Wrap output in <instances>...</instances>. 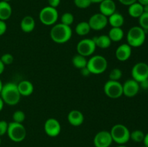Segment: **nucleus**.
I'll use <instances>...</instances> for the list:
<instances>
[{
    "label": "nucleus",
    "instance_id": "nucleus-16",
    "mask_svg": "<svg viewBox=\"0 0 148 147\" xmlns=\"http://www.w3.org/2000/svg\"><path fill=\"white\" fill-rule=\"evenodd\" d=\"M100 13L108 17L116 12V5L114 0H103L99 4Z\"/></svg>",
    "mask_w": 148,
    "mask_h": 147
},
{
    "label": "nucleus",
    "instance_id": "nucleus-7",
    "mask_svg": "<svg viewBox=\"0 0 148 147\" xmlns=\"http://www.w3.org/2000/svg\"><path fill=\"white\" fill-rule=\"evenodd\" d=\"M39 20L40 22L46 26L54 25L59 19V12L56 8L46 6L41 9L39 12Z\"/></svg>",
    "mask_w": 148,
    "mask_h": 147
},
{
    "label": "nucleus",
    "instance_id": "nucleus-26",
    "mask_svg": "<svg viewBox=\"0 0 148 147\" xmlns=\"http://www.w3.org/2000/svg\"><path fill=\"white\" fill-rule=\"evenodd\" d=\"M72 63L73 66L77 69H82L86 67L88 64V59L86 57L81 56L79 54H76L73 56L72 59Z\"/></svg>",
    "mask_w": 148,
    "mask_h": 147
},
{
    "label": "nucleus",
    "instance_id": "nucleus-3",
    "mask_svg": "<svg viewBox=\"0 0 148 147\" xmlns=\"http://www.w3.org/2000/svg\"><path fill=\"white\" fill-rule=\"evenodd\" d=\"M146 32L140 26H134L127 32V44L132 48H138L143 46L145 41Z\"/></svg>",
    "mask_w": 148,
    "mask_h": 147
},
{
    "label": "nucleus",
    "instance_id": "nucleus-6",
    "mask_svg": "<svg viewBox=\"0 0 148 147\" xmlns=\"http://www.w3.org/2000/svg\"><path fill=\"white\" fill-rule=\"evenodd\" d=\"M9 138L13 142L20 143L25 138L27 131L23 123L11 122L8 124L7 132Z\"/></svg>",
    "mask_w": 148,
    "mask_h": 147
},
{
    "label": "nucleus",
    "instance_id": "nucleus-37",
    "mask_svg": "<svg viewBox=\"0 0 148 147\" xmlns=\"http://www.w3.org/2000/svg\"><path fill=\"white\" fill-rule=\"evenodd\" d=\"M118 1H119L121 4H123V5L128 6L129 7L130 5L132 4L133 3L137 1V0H118Z\"/></svg>",
    "mask_w": 148,
    "mask_h": 147
},
{
    "label": "nucleus",
    "instance_id": "nucleus-13",
    "mask_svg": "<svg viewBox=\"0 0 148 147\" xmlns=\"http://www.w3.org/2000/svg\"><path fill=\"white\" fill-rule=\"evenodd\" d=\"M114 142L110 131H101L97 133L93 138L95 147H110Z\"/></svg>",
    "mask_w": 148,
    "mask_h": 147
},
{
    "label": "nucleus",
    "instance_id": "nucleus-11",
    "mask_svg": "<svg viewBox=\"0 0 148 147\" xmlns=\"http://www.w3.org/2000/svg\"><path fill=\"white\" fill-rule=\"evenodd\" d=\"M88 24L91 30H95V31L102 30L108 25V17L100 12L95 13L90 17L88 20Z\"/></svg>",
    "mask_w": 148,
    "mask_h": 147
},
{
    "label": "nucleus",
    "instance_id": "nucleus-45",
    "mask_svg": "<svg viewBox=\"0 0 148 147\" xmlns=\"http://www.w3.org/2000/svg\"><path fill=\"white\" fill-rule=\"evenodd\" d=\"M143 10H144V12H148V4L143 6Z\"/></svg>",
    "mask_w": 148,
    "mask_h": 147
},
{
    "label": "nucleus",
    "instance_id": "nucleus-27",
    "mask_svg": "<svg viewBox=\"0 0 148 147\" xmlns=\"http://www.w3.org/2000/svg\"><path fill=\"white\" fill-rule=\"evenodd\" d=\"M145 135V134L143 133V131H140V130H134L132 132L130 133V139L136 143L143 142Z\"/></svg>",
    "mask_w": 148,
    "mask_h": 147
},
{
    "label": "nucleus",
    "instance_id": "nucleus-28",
    "mask_svg": "<svg viewBox=\"0 0 148 147\" xmlns=\"http://www.w3.org/2000/svg\"><path fill=\"white\" fill-rule=\"evenodd\" d=\"M75 17L71 12H65L61 17V23L65 24V25L70 26L73 24Z\"/></svg>",
    "mask_w": 148,
    "mask_h": 147
},
{
    "label": "nucleus",
    "instance_id": "nucleus-31",
    "mask_svg": "<svg viewBox=\"0 0 148 147\" xmlns=\"http://www.w3.org/2000/svg\"><path fill=\"white\" fill-rule=\"evenodd\" d=\"M138 19L140 27L147 32L148 30V12H143Z\"/></svg>",
    "mask_w": 148,
    "mask_h": 147
},
{
    "label": "nucleus",
    "instance_id": "nucleus-23",
    "mask_svg": "<svg viewBox=\"0 0 148 147\" xmlns=\"http://www.w3.org/2000/svg\"><path fill=\"white\" fill-rule=\"evenodd\" d=\"M143 12H144L143 5L137 1L129 6L128 13L130 17L133 18H139L143 14Z\"/></svg>",
    "mask_w": 148,
    "mask_h": 147
},
{
    "label": "nucleus",
    "instance_id": "nucleus-9",
    "mask_svg": "<svg viewBox=\"0 0 148 147\" xmlns=\"http://www.w3.org/2000/svg\"><path fill=\"white\" fill-rule=\"evenodd\" d=\"M96 48L93 39L85 38L78 42L77 44L76 50L78 54L85 57H88L93 54Z\"/></svg>",
    "mask_w": 148,
    "mask_h": 147
},
{
    "label": "nucleus",
    "instance_id": "nucleus-46",
    "mask_svg": "<svg viewBox=\"0 0 148 147\" xmlns=\"http://www.w3.org/2000/svg\"><path fill=\"white\" fill-rule=\"evenodd\" d=\"M2 86H3V83L2 82H1V79H0V92H1V89H2Z\"/></svg>",
    "mask_w": 148,
    "mask_h": 147
},
{
    "label": "nucleus",
    "instance_id": "nucleus-5",
    "mask_svg": "<svg viewBox=\"0 0 148 147\" xmlns=\"http://www.w3.org/2000/svg\"><path fill=\"white\" fill-rule=\"evenodd\" d=\"M87 68L92 74L98 75L104 73L108 68V61L104 56L95 55L88 60Z\"/></svg>",
    "mask_w": 148,
    "mask_h": 147
},
{
    "label": "nucleus",
    "instance_id": "nucleus-2",
    "mask_svg": "<svg viewBox=\"0 0 148 147\" xmlns=\"http://www.w3.org/2000/svg\"><path fill=\"white\" fill-rule=\"evenodd\" d=\"M72 36V30L70 26L62 23H57L53 25L50 30L51 39L54 43L63 44L69 41Z\"/></svg>",
    "mask_w": 148,
    "mask_h": 147
},
{
    "label": "nucleus",
    "instance_id": "nucleus-33",
    "mask_svg": "<svg viewBox=\"0 0 148 147\" xmlns=\"http://www.w3.org/2000/svg\"><path fill=\"white\" fill-rule=\"evenodd\" d=\"M0 60L2 61L4 65H10L14 61V57L10 53H4L1 56Z\"/></svg>",
    "mask_w": 148,
    "mask_h": 147
},
{
    "label": "nucleus",
    "instance_id": "nucleus-43",
    "mask_svg": "<svg viewBox=\"0 0 148 147\" xmlns=\"http://www.w3.org/2000/svg\"><path fill=\"white\" fill-rule=\"evenodd\" d=\"M4 101H3V99H1V97H0V112H1V111L3 110V108H4Z\"/></svg>",
    "mask_w": 148,
    "mask_h": 147
},
{
    "label": "nucleus",
    "instance_id": "nucleus-21",
    "mask_svg": "<svg viewBox=\"0 0 148 147\" xmlns=\"http://www.w3.org/2000/svg\"><path fill=\"white\" fill-rule=\"evenodd\" d=\"M108 21L112 27H121L124 23V17L121 13L116 12L108 17Z\"/></svg>",
    "mask_w": 148,
    "mask_h": 147
},
{
    "label": "nucleus",
    "instance_id": "nucleus-29",
    "mask_svg": "<svg viewBox=\"0 0 148 147\" xmlns=\"http://www.w3.org/2000/svg\"><path fill=\"white\" fill-rule=\"evenodd\" d=\"M12 120L13 122L23 123L25 120V114L22 110L14 111L12 115Z\"/></svg>",
    "mask_w": 148,
    "mask_h": 147
},
{
    "label": "nucleus",
    "instance_id": "nucleus-25",
    "mask_svg": "<svg viewBox=\"0 0 148 147\" xmlns=\"http://www.w3.org/2000/svg\"><path fill=\"white\" fill-rule=\"evenodd\" d=\"M75 33L79 36H85L88 35L90 32L91 28L90 27L88 22L82 21L78 23L75 27Z\"/></svg>",
    "mask_w": 148,
    "mask_h": 147
},
{
    "label": "nucleus",
    "instance_id": "nucleus-39",
    "mask_svg": "<svg viewBox=\"0 0 148 147\" xmlns=\"http://www.w3.org/2000/svg\"><path fill=\"white\" fill-rule=\"evenodd\" d=\"M80 70H81V74H82V76H89V75L91 74V73H90V72L89 69H88V68H87V66H86V67L83 68V69H80Z\"/></svg>",
    "mask_w": 148,
    "mask_h": 147
},
{
    "label": "nucleus",
    "instance_id": "nucleus-15",
    "mask_svg": "<svg viewBox=\"0 0 148 147\" xmlns=\"http://www.w3.org/2000/svg\"><path fill=\"white\" fill-rule=\"evenodd\" d=\"M117 60L124 62L128 60L132 56V47L127 43H123L118 46L115 52Z\"/></svg>",
    "mask_w": 148,
    "mask_h": 147
},
{
    "label": "nucleus",
    "instance_id": "nucleus-8",
    "mask_svg": "<svg viewBox=\"0 0 148 147\" xmlns=\"http://www.w3.org/2000/svg\"><path fill=\"white\" fill-rule=\"evenodd\" d=\"M105 95L111 99H118L123 95L122 84L119 81L108 80L103 86Z\"/></svg>",
    "mask_w": 148,
    "mask_h": 147
},
{
    "label": "nucleus",
    "instance_id": "nucleus-40",
    "mask_svg": "<svg viewBox=\"0 0 148 147\" xmlns=\"http://www.w3.org/2000/svg\"><path fill=\"white\" fill-rule=\"evenodd\" d=\"M4 69H5V65L2 63L1 60H0V75L2 74L3 72H4Z\"/></svg>",
    "mask_w": 148,
    "mask_h": 147
},
{
    "label": "nucleus",
    "instance_id": "nucleus-38",
    "mask_svg": "<svg viewBox=\"0 0 148 147\" xmlns=\"http://www.w3.org/2000/svg\"><path fill=\"white\" fill-rule=\"evenodd\" d=\"M140 86L143 89H148V79L140 82Z\"/></svg>",
    "mask_w": 148,
    "mask_h": 147
},
{
    "label": "nucleus",
    "instance_id": "nucleus-34",
    "mask_svg": "<svg viewBox=\"0 0 148 147\" xmlns=\"http://www.w3.org/2000/svg\"><path fill=\"white\" fill-rule=\"evenodd\" d=\"M8 122L5 120H0V137L5 135L8 129Z\"/></svg>",
    "mask_w": 148,
    "mask_h": 147
},
{
    "label": "nucleus",
    "instance_id": "nucleus-24",
    "mask_svg": "<svg viewBox=\"0 0 148 147\" xmlns=\"http://www.w3.org/2000/svg\"><path fill=\"white\" fill-rule=\"evenodd\" d=\"M108 36L111 42H119L124 38V33L121 27H111L108 32Z\"/></svg>",
    "mask_w": 148,
    "mask_h": 147
},
{
    "label": "nucleus",
    "instance_id": "nucleus-22",
    "mask_svg": "<svg viewBox=\"0 0 148 147\" xmlns=\"http://www.w3.org/2000/svg\"><path fill=\"white\" fill-rule=\"evenodd\" d=\"M92 39L95 42L96 47L102 49H106L109 48L112 43L108 35H101L93 37Z\"/></svg>",
    "mask_w": 148,
    "mask_h": 147
},
{
    "label": "nucleus",
    "instance_id": "nucleus-42",
    "mask_svg": "<svg viewBox=\"0 0 148 147\" xmlns=\"http://www.w3.org/2000/svg\"><path fill=\"white\" fill-rule=\"evenodd\" d=\"M137 2H139L143 6L147 5L148 4V0H137Z\"/></svg>",
    "mask_w": 148,
    "mask_h": 147
},
{
    "label": "nucleus",
    "instance_id": "nucleus-48",
    "mask_svg": "<svg viewBox=\"0 0 148 147\" xmlns=\"http://www.w3.org/2000/svg\"><path fill=\"white\" fill-rule=\"evenodd\" d=\"M2 1H7V2H9V1H11V0H2Z\"/></svg>",
    "mask_w": 148,
    "mask_h": 147
},
{
    "label": "nucleus",
    "instance_id": "nucleus-30",
    "mask_svg": "<svg viewBox=\"0 0 148 147\" xmlns=\"http://www.w3.org/2000/svg\"><path fill=\"white\" fill-rule=\"evenodd\" d=\"M122 77V71L118 68H114L110 71L109 79L113 81H119Z\"/></svg>",
    "mask_w": 148,
    "mask_h": 147
},
{
    "label": "nucleus",
    "instance_id": "nucleus-32",
    "mask_svg": "<svg viewBox=\"0 0 148 147\" xmlns=\"http://www.w3.org/2000/svg\"><path fill=\"white\" fill-rule=\"evenodd\" d=\"M74 4L79 9H87L92 3L90 0H74Z\"/></svg>",
    "mask_w": 148,
    "mask_h": 147
},
{
    "label": "nucleus",
    "instance_id": "nucleus-10",
    "mask_svg": "<svg viewBox=\"0 0 148 147\" xmlns=\"http://www.w3.org/2000/svg\"><path fill=\"white\" fill-rule=\"evenodd\" d=\"M132 79L138 83L148 79V65L145 62H138L132 69Z\"/></svg>",
    "mask_w": 148,
    "mask_h": 147
},
{
    "label": "nucleus",
    "instance_id": "nucleus-18",
    "mask_svg": "<svg viewBox=\"0 0 148 147\" xmlns=\"http://www.w3.org/2000/svg\"><path fill=\"white\" fill-rule=\"evenodd\" d=\"M19 92L23 97L30 96L33 93L34 86L32 82L28 80H23L17 84Z\"/></svg>",
    "mask_w": 148,
    "mask_h": 147
},
{
    "label": "nucleus",
    "instance_id": "nucleus-20",
    "mask_svg": "<svg viewBox=\"0 0 148 147\" xmlns=\"http://www.w3.org/2000/svg\"><path fill=\"white\" fill-rule=\"evenodd\" d=\"M12 14V9L10 3L0 1V20L6 21L9 20Z\"/></svg>",
    "mask_w": 148,
    "mask_h": 147
},
{
    "label": "nucleus",
    "instance_id": "nucleus-1",
    "mask_svg": "<svg viewBox=\"0 0 148 147\" xmlns=\"http://www.w3.org/2000/svg\"><path fill=\"white\" fill-rule=\"evenodd\" d=\"M0 97L3 99L4 104L14 106L19 103L22 96L19 92L17 84L13 82H8L3 84L0 92Z\"/></svg>",
    "mask_w": 148,
    "mask_h": 147
},
{
    "label": "nucleus",
    "instance_id": "nucleus-19",
    "mask_svg": "<svg viewBox=\"0 0 148 147\" xmlns=\"http://www.w3.org/2000/svg\"><path fill=\"white\" fill-rule=\"evenodd\" d=\"M20 26L22 31L25 33H30L35 29L36 21L32 16H25L20 22Z\"/></svg>",
    "mask_w": 148,
    "mask_h": 147
},
{
    "label": "nucleus",
    "instance_id": "nucleus-17",
    "mask_svg": "<svg viewBox=\"0 0 148 147\" xmlns=\"http://www.w3.org/2000/svg\"><path fill=\"white\" fill-rule=\"evenodd\" d=\"M69 123L74 127L80 126L84 122L85 117L82 112L78 110H72L67 115Z\"/></svg>",
    "mask_w": 148,
    "mask_h": 147
},
{
    "label": "nucleus",
    "instance_id": "nucleus-36",
    "mask_svg": "<svg viewBox=\"0 0 148 147\" xmlns=\"http://www.w3.org/2000/svg\"><path fill=\"white\" fill-rule=\"evenodd\" d=\"M48 3H49V6L50 7L56 8L60 4L61 0H48Z\"/></svg>",
    "mask_w": 148,
    "mask_h": 147
},
{
    "label": "nucleus",
    "instance_id": "nucleus-35",
    "mask_svg": "<svg viewBox=\"0 0 148 147\" xmlns=\"http://www.w3.org/2000/svg\"><path fill=\"white\" fill-rule=\"evenodd\" d=\"M7 29V23L5 22V21L0 20V36L3 35L6 33Z\"/></svg>",
    "mask_w": 148,
    "mask_h": 147
},
{
    "label": "nucleus",
    "instance_id": "nucleus-4",
    "mask_svg": "<svg viewBox=\"0 0 148 147\" xmlns=\"http://www.w3.org/2000/svg\"><path fill=\"white\" fill-rule=\"evenodd\" d=\"M130 131L123 124H116L110 131L113 141L119 145H124L130 140Z\"/></svg>",
    "mask_w": 148,
    "mask_h": 147
},
{
    "label": "nucleus",
    "instance_id": "nucleus-49",
    "mask_svg": "<svg viewBox=\"0 0 148 147\" xmlns=\"http://www.w3.org/2000/svg\"><path fill=\"white\" fill-rule=\"evenodd\" d=\"M1 137H0V145H1Z\"/></svg>",
    "mask_w": 148,
    "mask_h": 147
},
{
    "label": "nucleus",
    "instance_id": "nucleus-44",
    "mask_svg": "<svg viewBox=\"0 0 148 147\" xmlns=\"http://www.w3.org/2000/svg\"><path fill=\"white\" fill-rule=\"evenodd\" d=\"M90 1L92 4H100L103 0H90Z\"/></svg>",
    "mask_w": 148,
    "mask_h": 147
},
{
    "label": "nucleus",
    "instance_id": "nucleus-50",
    "mask_svg": "<svg viewBox=\"0 0 148 147\" xmlns=\"http://www.w3.org/2000/svg\"><path fill=\"white\" fill-rule=\"evenodd\" d=\"M142 147H147V146H145V145H144V146H142Z\"/></svg>",
    "mask_w": 148,
    "mask_h": 147
},
{
    "label": "nucleus",
    "instance_id": "nucleus-14",
    "mask_svg": "<svg viewBox=\"0 0 148 147\" xmlns=\"http://www.w3.org/2000/svg\"><path fill=\"white\" fill-rule=\"evenodd\" d=\"M123 95L127 97H134L140 91V84L133 79H128L122 84Z\"/></svg>",
    "mask_w": 148,
    "mask_h": 147
},
{
    "label": "nucleus",
    "instance_id": "nucleus-12",
    "mask_svg": "<svg viewBox=\"0 0 148 147\" xmlns=\"http://www.w3.org/2000/svg\"><path fill=\"white\" fill-rule=\"evenodd\" d=\"M44 131L46 135L52 138L58 136L62 131V126L59 121L53 118L46 120L44 123Z\"/></svg>",
    "mask_w": 148,
    "mask_h": 147
},
{
    "label": "nucleus",
    "instance_id": "nucleus-41",
    "mask_svg": "<svg viewBox=\"0 0 148 147\" xmlns=\"http://www.w3.org/2000/svg\"><path fill=\"white\" fill-rule=\"evenodd\" d=\"M143 143H144V145L148 147V133L147 134L145 135L144 140H143Z\"/></svg>",
    "mask_w": 148,
    "mask_h": 147
},
{
    "label": "nucleus",
    "instance_id": "nucleus-47",
    "mask_svg": "<svg viewBox=\"0 0 148 147\" xmlns=\"http://www.w3.org/2000/svg\"><path fill=\"white\" fill-rule=\"evenodd\" d=\"M117 147H127V146H124V145H119V146H117Z\"/></svg>",
    "mask_w": 148,
    "mask_h": 147
}]
</instances>
